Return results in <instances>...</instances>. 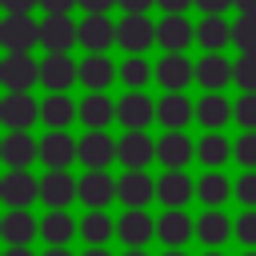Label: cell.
I'll use <instances>...</instances> for the list:
<instances>
[{
    "label": "cell",
    "mask_w": 256,
    "mask_h": 256,
    "mask_svg": "<svg viewBox=\"0 0 256 256\" xmlns=\"http://www.w3.org/2000/svg\"><path fill=\"white\" fill-rule=\"evenodd\" d=\"M0 44L4 52H32V44H40V24L32 16H4L0 20Z\"/></svg>",
    "instance_id": "6da1fadb"
},
{
    "label": "cell",
    "mask_w": 256,
    "mask_h": 256,
    "mask_svg": "<svg viewBox=\"0 0 256 256\" xmlns=\"http://www.w3.org/2000/svg\"><path fill=\"white\" fill-rule=\"evenodd\" d=\"M36 80H40V64L28 52H12V56L0 60V84L8 92H28Z\"/></svg>",
    "instance_id": "7a4b0ae2"
},
{
    "label": "cell",
    "mask_w": 256,
    "mask_h": 256,
    "mask_svg": "<svg viewBox=\"0 0 256 256\" xmlns=\"http://www.w3.org/2000/svg\"><path fill=\"white\" fill-rule=\"evenodd\" d=\"M116 44H120L128 56H140L144 48L156 44V24H152L148 16H124V20L116 24Z\"/></svg>",
    "instance_id": "3957f363"
},
{
    "label": "cell",
    "mask_w": 256,
    "mask_h": 256,
    "mask_svg": "<svg viewBox=\"0 0 256 256\" xmlns=\"http://www.w3.org/2000/svg\"><path fill=\"white\" fill-rule=\"evenodd\" d=\"M112 160H120V140H112L108 132H88L80 140V164L88 172H104Z\"/></svg>",
    "instance_id": "277c9868"
},
{
    "label": "cell",
    "mask_w": 256,
    "mask_h": 256,
    "mask_svg": "<svg viewBox=\"0 0 256 256\" xmlns=\"http://www.w3.org/2000/svg\"><path fill=\"white\" fill-rule=\"evenodd\" d=\"M116 196H120V180H112L108 172H88V176H80V204H84L88 212H104Z\"/></svg>",
    "instance_id": "5b68a950"
},
{
    "label": "cell",
    "mask_w": 256,
    "mask_h": 256,
    "mask_svg": "<svg viewBox=\"0 0 256 256\" xmlns=\"http://www.w3.org/2000/svg\"><path fill=\"white\" fill-rule=\"evenodd\" d=\"M40 44L48 48V56H68V48L80 44V24H72L68 16H48L40 24Z\"/></svg>",
    "instance_id": "8992f818"
},
{
    "label": "cell",
    "mask_w": 256,
    "mask_h": 256,
    "mask_svg": "<svg viewBox=\"0 0 256 256\" xmlns=\"http://www.w3.org/2000/svg\"><path fill=\"white\" fill-rule=\"evenodd\" d=\"M36 116H40V104H36L28 92H8V96L0 100V124H4L8 132H24V128H32Z\"/></svg>",
    "instance_id": "52a82bcc"
},
{
    "label": "cell",
    "mask_w": 256,
    "mask_h": 256,
    "mask_svg": "<svg viewBox=\"0 0 256 256\" xmlns=\"http://www.w3.org/2000/svg\"><path fill=\"white\" fill-rule=\"evenodd\" d=\"M40 160L48 164V172H68V164L80 160V140H72L68 132H48L40 140Z\"/></svg>",
    "instance_id": "ba28073f"
},
{
    "label": "cell",
    "mask_w": 256,
    "mask_h": 256,
    "mask_svg": "<svg viewBox=\"0 0 256 256\" xmlns=\"http://www.w3.org/2000/svg\"><path fill=\"white\" fill-rule=\"evenodd\" d=\"M36 156H40V140H32L28 132H8L0 140V160L8 164V172H28Z\"/></svg>",
    "instance_id": "9c48e42d"
},
{
    "label": "cell",
    "mask_w": 256,
    "mask_h": 256,
    "mask_svg": "<svg viewBox=\"0 0 256 256\" xmlns=\"http://www.w3.org/2000/svg\"><path fill=\"white\" fill-rule=\"evenodd\" d=\"M40 200L52 208V212H68L72 200H80V180H72L68 172H48L40 180Z\"/></svg>",
    "instance_id": "30bf717a"
},
{
    "label": "cell",
    "mask_w": 256,
    "mask_h": 256,
    "mask_svg": "<svg viewBox=\"0 0 256 256\" xmlns=\"http://www.w3.org/2000/svg\"><path fill=\"white\" fill-rule=\"evenodd\" d=\"M116 236L124 240V248H144L156 236V220L144 208H124V216L116 220Z\"/></svg>",
    "instance_id": "8fae6325"
},
{
    "label": "cell",
    "mask_w": 256,
    "mask_h": 256,
    "mask_svg": "<svg viewBox=\"0 0 256 256\" xmlns=\"http://www.w3.org/2000/svg\"><path fill=\"white\" fill-rule=\"evenodd\" d=\"M116 120H120L128 132H144V128L156 120V104H152L144 92H128V96L116 104Z\"/></svg>",
    "instance_id": "7c38bea8"
},
{
    "label": "cell",
    "mask_w": 256,
    "mask_h": 256,
    "mask_svg": "<svg viewBox=\"0 0 256 256\" xmlns=\"http://www.w3.org/2000/svg\"><path fill=\"white\" fill-rule=\"evenodd\" d=\"M80 44L88 48V56H104L116 44V24L108 16H84L80 20Z\"/></svg>",
    "instance_id": "4fadbf2b"
},
{
    "label": "cell",
    "mask_w": 256,
    "mask_h": 256,
    "mask_svg": "<svg viewBox=\"0 0 256 256\" xmlns=\"http://www.w3.org/2000/svg\"><path fill=\"white\" fill-rule=\"evenodd\" d=\"M156 80H160V88L180 92L184 84L196 80V64L184 60V52H168V56H160V64H156Z\"/></svg>",
    "instance_id": "5bb4252c"
},
{
    "label": "cell",
    "mask_w": 256,
    "mask_h": 256,
    "mask_svg": "<svg viewBox=\"0 0 256 256\" xmlns=\"http://www.w3.org/2000/svg\"><path fill=\"white\" fill-rule=\"evenodd\" d=\"M148 160H156V140L148 132H124V140H120V164H124V172H144Z\"/></svg>",
    "instance_id": "9a60e30c"
},
{
    "label": "cell",
    "mask_w": 256,
    "mask_h": 256,
    "mask_svg": "<svg viewBox=\"0 0 256 256\" xmlns=\"http://www.w3.org/2000/svg\"><path fill=\"white\" fill-rule=\"evenodd\" d=\"M76 80H80V64H72L68 56H48V60H40V84H44L48 92H68Z\"/></svg>",
    "instance_id": "2e32d148"
},
{
    "label": "cell",
    "mask_w": 256,
    "mask_h": 256,
    "mask_svg": "<svg viewBox=\"0 0 256 256\" xmlns=\"http://www.w3.org/2000/svg\"><path fill=\"white\" fill-rule=\"evenodd\" d=\"M156 156H160V164H164L168 172H180V168L196 156V144H192L184 132H164V136L156 140Z\"/></svg>",
    "instance_id": "e0dca14e"
},
{
    "label": "cell",
    "mask_w": 256,
    "mask_h": 256,
    "mask_svg": "<svg viewBox=\"0 0 256 256\" xmlns=\"http://www.w3.org/2000/svg\"><path fill=\"white\" fill-rule=\"evenodd\" d=\"M40 196V180H32V172H8L0 180V200L8 208H28Z\"/></svg>",
    "instance_id": "ac0fdd59"
},
{
    "label": "cell",
    "mask_w": 256,
    "mask_h": 256,
    "mask_svg": "<svg viewBox=\"0 0 256 256\" xmlns=\"http://www.w3.org/2000/svg\"><path fill=\"white\" fill-rule=\"evenodd\" d=\"M40 232V224L32 220L28 208H8L4 220H0V236L8 240V248H28V240Z\"/></svg>",
    "instance_id": "d6986e66"
},
{
    "label": "cell",
    "mask_w": 256,
    "mask_h": 256,
    "mask_svg": "<svg viewBox=\"0 0 256 256\" xmlns=\"http://www.w3.org/2000/svg\"><path fill=\"white\" fill-rule=\"evenodd\" d=\"M192 232H196V224H192V216H188L184 208H168V212H160V220H156V236H160L168 248H180L184 240H192Z\"/></svg>",
    "instance_id": "ffe728a7"
},
{
    "label": "cell",
    "mask_w": 256,
    "mask_h": 256,
    "mask_svg": "<svg viewBox=\"0 0 256 256\" xmlns=\"http://www.w3.org/2000/svg\"><path fill=\"white\" fill-rule=\"evenodd\" d=\"M192 36H196V28H192L184 16H164V20L156 24V44H160L164 52H184V48L192 44Z\"/></svg>",
    "instance_id": "44dd1931"
},
{
    "label": "cell",
    "mask_w": 256,
    "mask_h": 256,
    "mask_svg": "<svg viewBox=\"0 0 256 256\" xmlns=\"http://www.w3.org/2000/svg\"><path fill=\"white\" fill-rule=\"evenodd\" d=\"M80 116V104L68 100V92H52L44 104H40V120L52 128V132H68V124Z\"/></svg>",
    "instance_id": "7402d4cb"
},
{
    "label": "cell",
    "mask_w": 256,
    "mask_h": 256,
    "mask_svg": "<svg viewBox=\"0 0 256 256\" xmlns=\"http://www.w3.org/2000/svg\"><path fill=\"white\" fill-rule=\"evenodd\" d=\"M192 116H196V108H192V100L180 96V92H168V96H160V104H156V120H160L168 132H180Z\"/></svg>",
    "instance_id": "603a6c76"
},
{
    "label": "cell",
    "mask_w": 256,
    "mask_h": 256,
    "mask_svg": "<svg viewBox=\"0 0 256 256\" xmlns=\"http://www.w3.org/2000/svg\"><path fill=\"white\" fill-rule=\"evenodd\" d=\"M116 76H120V68H116L108 56H84V60H80V84H84L88 92H104Z\"/></svg>",
    "instance_id": "cb8c5ba5"
},
{
    "label": "cell",
    "mask_w": 256,
    "mask_h": 256,
    "mask_svg": "<svg viewBox=\"0 0 256 256\" xmlns=\"http://www.w3.org/2000/svg\"><path fill=\"white\" fill-rule=\"evenodd\" d=\"M232 72H236V68H232L220 52H208L204 60H196V84L208 88V92H220V88L232 80Z\"/></svg>",
    "instance_id": "d4e9b609"
},
{
    "label": "cell",
    "mask_w": 256,
    "mask_h": 256,
    "mask_svg": "<svg viewBox=\"0 0 256 256\" xmlns=\"http://www.w3.org/2000/svg\"><path fill=\"white\" fill-rule=\"evenodd\" d=\"M196 120H200L208 132H216V128H224L228 120H236V104H228L220 92H208V96H200V104H196Z\"/></svg>",
    "instance_id": "484cf974"
},
{
    "label": "cell",
    "mask_w": 256,
    "mask_h": 256,
    "mask_svg": "<svg viewBox=\"0 0 256 256\" xmlns=\"http://www.w3.org/2000/svg\"><path fill=\"white\" fill-rule=\"evenodd\" d=\"M156 196H160L164 208H184V204L196 196V188H192V180H188L184 172H164V176L156 180Z\"/></svg>",
    "instance_id": "4316f807"
},
{
    "label": "cell",
    "mask_w": 256,
    "mask_h": 256,
    "mask_svg": "<svg viewBox=\"0 0 256 256\" xmlns=\"http://www.w3.org/2000/svg\"><path fill=\"white\" fill-rule=\"evenodd\" d=\"M80 120L88 124V132H104V128L116 120V104H112L104 92H88L84 104H80Z\"/></svg>",
    "instance_id": "83f0119b"
},
{
    "label": "cell",
    "mask_w": 256,
    "mask_h": 256,
    "mask_svg": "<svg viewBox=\"0 0 256 256\" xmlns=\"http://www.w3.org/2000/svg\"><path fill=\"white\" fill-rule=\"evenodd\" d=\"M152 196H156V180L148 172H124L120 176V200H124V208H144Z\"/></svg>",
    "instance_id": "f1b7e54d"
},
{
    "label": "cell",
    "mask_w": 256,
    "mask_h": 256,
    "mask_svg": "<svg viewBox=\"0 0 256 256\" xmlns=\"http://www.w3.org/2000/svg\"><path fill=\"white\" fill-rule=\"evenodd\" d=\"M196 236H200L208 248H216V244H224L228 236H236V224H232L220 208H208V212L196 220Z\"/></svg>",
    "instance_id": "f546056e"
},
{
    "label": "cell",
    "mask_w": 256,
    "mask_h": 256,
    "mask_svg": "<svg viewBox=\"0 0 256 256\" xmlns=\"http://www.w3.org/2000/svg\"><path fill=\"white\" fill-rule=\"evenodd\" d=\"M80 232V224L68 216V212H48L40 220V236L48 240V248H68V240Z\"/></svg>",
    "instance_id": "4dcf8cb0"
},
{
    "label": "cell",
    "mask_w": 256,
    "mask_h": 256,
    "mask_svg": "<svg viewBox=\"0 0 256 256\" xmlns=\"http://www.w3.org/2000/svg\"><path fill=\"white\" fill-rule=\"evenodd\" d=\"M116 236V220L108 212H88L80 220V240H88V248H104Z\"/></svg>",
    "instance_id": "1f68e13d"
},
{
    "label": "cell",
    "mask_w": 256,
    "mask_h": 256,
    "mask_svg": "<svg viewBox=\"0 0 256 256\" xmlns=\"http://www.w3.org/2000/svg\"><path fill=\"white\" fill-rule=\"evenodd\" d=\"M196 40H200V48L220 52V48L232 40V24H228L224 16H204V20L196 24Z\"/></svg>",
    "instance_id": "d6a6232c"
},
{
    "label": "cell",
    "mask_w": 256,
    "mask_h": 256,
    "mask_svg": "<svg viewBox=\"0 0 256 256\" xmlns=\"http://www.w3.org/2000/svg\"><path fill=\"white\" fill-rule=\"evenodd\" d=\"M232 152H236V144H228L220 132H208L204 140H196V160H200V164H208L212 172H216V168H220Z\"/></svg>",
    "instance_id": "836d02e7"
},
{
    "label": "cell",
    "mask_w": 256,
    "mask_h": 256,
    "mask_svg": "<svg viewBox=\"0 0 256 256\" xmlns=\"http://www.w3.org/2000/svg\"><path fill=\"white\" fill-rule=\"evenodd\" d=\"M196 196H200V204H208V208H220L228 196H236V188L220 176V172H204L200 180H196Z\"/></svg>",
    "instance_id": "e575fe53"
},
{
    "label": "cell",
    "mask_w": 256,
    "mask_h": 256,
    "mask_svg": "<svg viewBox=\"0 0 256 256\" xmlns=\"http://www.w3.org/2000/svg\"><path fill=\"white\" fill-rule=\"evenodd\" d=\"M152 76H156V68H152L144 56H128V60L120 64V80H124V88H128V92H140Z\"/></svg>",
    "instance_id": "d590c367"
},
{
    "label": "cell",
    "mask_w": 256,
    "mask_h": 256,
    "mask_svg": "<svg viewBox=\"0 0 256 256\" xmlns=\"http://www.w3.org/2000/svg\"><path fill=\"white\" fill-rule=\"evenodd\" d=\"M232 44L240 48V56H256V16H240L232 24Z\"/></svg>",
    "instance_id": "8d00e7d4"
},
{
    "label": "cell",
    "mask_w": 256,
    "mask_h": 256,
    "mask_svg": "<svg viewBox=\"0 0 256 256\" xmlns=\"http://www.w3.org/2000/svg\"><path fill=\"white\" fill-rule=\"evenodd\" d=\"M232 68H236L232 72V84H240L244 92H256V56H240Z\"/></svg>",
    "instance_id": "74e56055"
},
{
    "label": "cell",
    "mask_w": 256,
    "mask_h": 256,
    "mask_svg": "<svg viewBox=\"0 0 256 256\" xmlns=\"http://www.w3.org/2000/svg\"><path fill=\"white\" fill-rule=\"evenodd\" d=\"M236 124L244 132H256V92H244L236 100Z\"/></svg>",
    "instance_id": "f35d334b"
},
{
    "label": "cell",
    "mask_w": 256,
    "mask_h": 256,
    "mask_svg": "<svg viewBox=\"0 0 256 256\" xmlns=\"http://www.w3.org/2000/svg\"><path fill=\"white\" fill-rule=\"evenodd\" d=\"M236 240L248 252H256V208H244V216L236 220Z\"/></svg>",
    "instance_id": "ab89813d"
},
{
    "label": "cell",
    "mask_w": 256,
    "mask_h": 256,
    "mask_svg": "<svg viewBox=\"0 0 256 256\" xmlns=\"http://www.w3.org/2000/svg\"><path fill=\"white\" fill-rule=\"evenodd\" d=\"M240 164H244V172H256V132H244L240 140H236V152H232Z\"/></svg>",
    "instance_id": "60d3db41"
},
{
    "label": "cell",
    "mask_w": 256,
    "mask_h": 256,
    "mask_svg": "<svg viewBox=\"0 0 256 256\" xmlns=\"http://www.w3.org/2000/svg\"><path fill=\"white\" fill-rule=\"evenodd\" d=\"M236 200H240L244 208H256V172H244V176L236 180Z\"/></svg>",
    "instance_id": "b9f144b4"
},
{
    "label": "cell",
    "mask_w": 256,
    "mask_h": 256,
    "mask_svg": "<svg viewBox=\"0 0 256 256\" xmlns=\"http://www.w3.org/2000/svg\"><path fill=\"white\" fill-rule=\"evenodd\" d=\"M40 0H0V8H4V16H32V8H36Z\"/></svg>",
    "instance_id": "7bdbcfd3"
},
{
    "label": "cell",
    "mask_w": 256,
    "mask_h": 256,
    "mask_svg": "<svg viewBox=\"0 0 256 256\" xmlns=\"http://www.w3.org/2000/svg\"><path fill=\"white\" fill-rule=\"evenodd\" d=\"M156 0H120V8H124V16H148V8H152Z\"/></svg>",
    "instance_id": "ee69618b"
},
{
    "label": "cell",
    "mask_w": 256,
    "mask_h": 256,
    "mask_svg": "<svg viewBox=\"0 0 256 256\" xmlns=\"http://www.w3.org/2000/svg\"><path fill=\"white\" fill-rule=\"evenodd\" d=\"M228 4H236V0H196V8H200L204 16H224Z\"/></svg>",
    "instance_id": "f6af8a7d"
},
{
    "label": "cell",
    "mask_w": 256,
    "mask_h": 256,
    "mask_svg": "<svg viewBox=\"0 0 256 256\" xmlns=\"http://www.w3.org/2000/svg\"><path fill=\"white\" fill-rule=\"evenodd\" d=\"M112 4H120V0H80V8H84L88 16H108Z\"/></svg>",
    "instance_id": "bcb514c9"
},
{
    "label": "cell",
    "mask_w": 256,
    "mask_h": 256,
    "mask_svg": "<svg viewBox=\"0 0 256 256\" xmlns=\"http://www.w3.org/2000/svg\"><path fill=\"white\" fill-rule=\"evenodd\" d=\"M72 4H80V0H40V8H44L48 16H68Z\"/></svg>",
    "instance_id": "7dc6e473"
},
{
    "label": "cell",
    "mask_w": 256,
    "mask_h": 256,
    "mask_svg": "<svg viewBox=\"0 0 256 256\" xmlns=\"http://www.w3.org/2000/svg\"><path fill=\"white\" fill-rule=\"evenodd\" d=\"M156 4H160L168 16H184V8H188V4H196V0H156Z\"/></svg>",
    "instance_id": "c3c4849f"
},
{
    "label": "cell",
    "mask_w": 256,
    "mask_h": 256,
    "mask_svg": "<svg viewBox=\"0 0 256 256\" xmlns=\"http://www.w3.org/2000/svg\"><path fill=\"white\" fill-rule=\"evenodd\" d=\"M232 8H240V16H256V0H236Z\"/></svg>",
    "instance_id": "681fc988"
},
{
    "label": "cell",
    "mask_w": 256,
    "mask_h": 256,
    "mask_svg": "<svg viewBox=\"0 0 256 256\" xmlns=\"http://www.w3.org/2000/svg\"><path fill=\"white\" fill-rule=\"evenodd\" d=\"M80 256H112L108 248H88V252H80Z\"/></svg>",
    "instance_id": "f907efd6"
},
{
    "label": "cell",
    "mask_w": 256,
    "mask_h": 256,
    "mask_svg": "<svg viewBox=\"0 0 256 256\" xmlns=\"http://www.w3.org/2000/svg\"><path fill=\"white\" fill-rule=\"evenodd\" d=\"M4 256H32V248H8Z\"/></svg>",
    "instance_id": "816d5d0a"
},
{
    "label": "cell",
    "mask_w": 256,
    "mask_h": 256,
    "mask_svg": "<svg viewBox=\"0 0 256 256\" xmlns=\"http://www.w3.org/2000/svg\"><path fill=\"white\" fill-rule=\"evenodd\" d=\"M44 256H72V252H68V248H48Z\"/></svg>",
    "instance_id": "f5cc1de1"
},
{
    "label": "cell",
    "mask_w": 256,
    "mask_h": 256,
    "mask_svg": "<svg viewBox=\"0 0 256 256\" xmlns=\"http://www.w3.org/2000/svg\"><path fill=\"white\" fill-rule=\"evenodd\" d=\"M124 256H148V252H144V248H128Z\"/></svg>",
    "instance_id": "db71d44e"
},
{
    "label": "cell",
    "mask_w": 256,
    "mask_h": 256,
    "mask_svg": "<svg viewBox=\"0 0 256 256\" xmlns=\"http://www.w3.org/2000/svg\"><path fill=\"white\" fill-rule=\"evenodd\" d=\"M164 256H188V252H180V248H168V252H164Z\"/></svg>",
    "instance_id": "11a10c76"
},
{
    "label": "cell",
    "mask_w": 256,
    "mask_h": 256,
    "mask_svg": "<svg viewBox=\"0 0 256 256\" xmlns=\"http://www.w3.org/2000/svg\"><path fill=\"white\" fill-rule=\"evenodd\" d=\"M204 256H224V252H216V248H212V252H204Z\"/></svg>",
    "instance_id": "9f6ffc18"
},
{
    "label": "cell",
    "mask_w": 256,
    "mask_h": 256,
    "mask_svg": "<svg viewBox=\"0 0 256 256\" xmlns=\"http://www.w3.org/2000/svg\"><path fill=\"white\" fill-rule=\"evenodd\" d=\"M244 256H256V252H244Z\"/></svg>",
    "instance_id": "6f0895ef"
}]
</instances>
